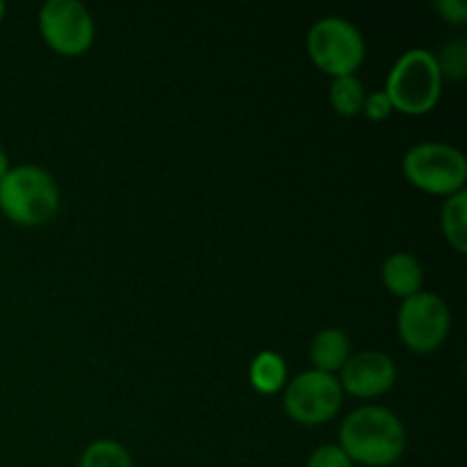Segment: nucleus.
Wrapping results in <instances>:
<instances>
[{"instance_id": "f257e3e1", "label": "nucleus", "mask_w": 467, "mask_h": 467, "mask_svg": "<svg viewBox=\"0 0 467 467\" xmlns=\"http://www.w3.org/2000/svg\"><path fill=\"white\" fill-rule=\"evenodd\" d=\"M337 445L354 465H395L406 451V427L390 409L360 406L342 420Z\"/></svg>"}, {"instance_id": "f03ea898", "label": "nucleus", "mask_w": 467, "mask_h": 467, "mask_svg": "<svg viewBox=\"0 0 467 467\" xmlns=\"http://www.w3.org/2000/svg\"><path fill=\"white\" fill-rule=\"evenodd\" d=\"M0 210L18 226H41L59 210V185L36 164H16L0 181Z\"/></svg>"}, {"instance_id": "7ed1b4c3", "label": "nucleus", "mask_w": 467, "mask_h": 467, "mask_svg": "<svg viewBox=\"0 0 467 467\" xmlns=\"http://www.w3.org/2000/svg\"><path fill=\"white\" fill-rule=\"evenodd\" d=\"M392 109L422 117L438 105L442 94V71L438 57L427 48H410L392 64L386 80Z\"/></svg>"}, {"instance_id": "20e7f679", "label": "nucleus", "mask_w": 467, "mask_h": 467, "mask_svg": "<svg viewBox=\"0 0 467 467\" xmlns=\"http://www.w3.org/2000/svg\"><path fill=\"white\" fill-rule=\"evenodd\" d=\"M401 169L406 181L427 194L451 196L465 190L467 160L463 150L445 141H422L410 146Z\"/></svg>"}, {"instance_id": "39448f33", "label": "nucleus", "mask_w": 467, "mask_h": 467, "mask_svg": "<svg viewBox=\"0 0 467 467\" xmlns=\"http://www.w3.org/2000/svg\"><path fill=\"white\" fill-rule=\"evenodd\" d=\"M308 55L319 71L331 78L354 76L365 59V39L358 27L342 16H324L306 36Z\"/></svg>"}, {"instance_id": "423d86ee", "label": "nucleus", "mask_w": 467, "mask_h": 467, "mask_svg": "<svg viewBox=\"0 0 467 467\" xmlns=\"http://www.w3.org/2000/svg\"><path fill=\"white\" fill-rule=\"evenodd\" d=\"M283 390H285L283 409L290 420L304 427L331 422L340 413L345 401V392L336 374L319 372V369L296 374Z\"/></svg>"}, {"instance_id": "0eeeda50", "label": "nucleus", "mask_w": 467, "mask_h": 467, "mask_svg": "<svg viewBox=\"0 0 467 467\" xmlns=\"http://www.w3.org/2000/svg\"><path fill=\"white\" fill-rule=\"evenodd\" d=\"M451 328V313L442 296L418 292L401 301L397 313V331L401 342L415 354H431L441 349Z\"/></svg>"}, {"instance_id": "6e6552de", "label": "nucleus", "mask_w": 467, "mask_h": 467, "mask_svg": "<svg viewBox=\"0 0 467 467\" xmlns=\"http://www.w3.org/2000/svg\"><path fill=\"white\" fill-rule=\"evenodd\" d=\"M39 32L55 53L78 57L94 44L96 23L80 0H48L39 9Z\"/></svg>"}, {"instance_id": "1a4fd4ad", "label": "nucleus", "mask_w": 467, "mask_h": 467, "mask_svg": "<svg viewBox=\"0 0 467 467\" xmlns=\"http://www.w3.org/2000/svg\"><path fill=\"white\" fill-rule=\"evenodd\" d=\"M342 392L360 397V400H374L381 397L395 386L397 365L388 354L377 349H365L351 354L349 360L340 369Z\"/></svg>"}, {"instance_id": "9d476101", "label": "nucleus", "mask_w": 467, "mask_h": 467, "mask_svg": "<svg viewBox=\"0 0 467 467\" xmlns=\"http://www.w3.org/2000/svg\"><path fill=\"white\" fill-rule=\"evenodd\" d=\"M381 278H383V285L388 287L390 295L401 296V299H409V296L422 292L424 269L413 254L397 251V254L388 255L386 263H383Z\"/></svg>"}, {"instance_id": "9b49d317", "label": "nucleus", "mask_w": 467, "mask_h": 467, "mask_svg": "<svg viewBox=\"0 0 467 467\" xmlns=\"http://www.w3.org/2000/svg\"><path fill=\"white\" fill-rule=\"evenodd\" d=\"M351 356V340L342 328H322L310 342V363L319 372L336 374Z\"/></svg>"}, {"instance_id": "f8f14e48", "label": "nucleus", "mask_w": 467, "mask_h": 467, "mask_svg": "<svg viewBox=\"0 0 467 467\" xmlns=\"http://www.w3.org/2000/svg\"><path fill=\"white\" fill-rule=\"evenodd\" d=\"M249 381L260 395H276L287 386L285 358L276 351H260L249 365Z\"/></svg>"}, {"instance_id": "ddd939ff", "label": "nucleus", "mask_w": 467, "mask_h": 467, "mask_svg": "<svg viewBox=\"0 0 467 467\" xmlns=\"http://www.w3.org/2000/svg\"><path fill=\"white\" fill-rule=\"evenodd\" d=\"M441 228L445 240L454 246L459 254L467 251V192L461 190L447 196L441 210Z\"/></svg>"}, {"instance_id": "4468645a", "label": "nucleus", "mask_w": 467, "mask_h": 467, "mask_svg": "<svg viewBox=\"0 0 467 467\" xmlns=\"http://www.w3.org/2000/svg\"><path fill=\"white\" fill-rule=\"evenodd\" d=\"M328 99H331L333 109L340 117H356L363 109L365 100V87L363 82L354 76H340L333 78L331 87H328Z\"/></svg>"}, {"instance_id": "2eb2a0df", "label": "nucleus", "mask_w": 467, "mask_h": 467, "mask_svg": "<svg viewBox=\"0 0 467 467\" xmlns=\"http://www.w3.org/2000/svg\"><path fill=\"white\" fill-rule=\"evenodd\" d=\"M78 467H135L132 456L121 442L117 441H94L82 451Z\"/></svg>"}, {"instance_id": "dca6fc26", "label": "nucleus", "mask_w": 467, "mask_h": 467, "mask_svg": "<svg viewBox=\"0 0 467 467\" xmlns=\"http://www.w3.org/2000/svg\"><path fill=\"white\" fill-rule=\"evenodd\" d=\"M306 467H354V461L345 454L340 445H322L308 456Z\"/></svg>"}, {"instance_id": "f3484780", "label": "nucleus", "mask_w": 467, "mask_h": 467, "mask_svg": "<svg viewBox=\"0 0 467 467\" xmlns=\"http://www.w3.org/2000/svg\"><path fill=\"white\" fill-rule=\"evenodd\" d=\"M360 112H363L369 121H383V119H388L392 114V103L386 96V91L379 89L372 91V94H365L363 109H360Z\"/></svg>"}, {"instance_id": "a211bd4d", "label": "nucleus", "mask_w": 467, "mask_h": 467, "mask_svg": "<svg viewBox=\"0 0 467 467\" xmlns=\"http://www.w3.org/2000/svg\"><path fill=\"white\" fill-rule=\"evenodd\" d=\"M451 55V59H445V62H441L438 59V64H441V71H442V78L445 76H454V78H463V71H465V44H454L447 48V57Z\"/></svg>"}, {"instance_id": "6ab92c4d", "label": "nucleus", "mask_w": 467, "mask_h": 467, "mask_svg": "<svg viewBox=\"0 0 467 467\" xmlns=\"http://www.w3.org/2000/svg\"><path fill=\"white\" fill-rule=\"evenodd\" d=\"M436 9L445 21L454 23V26H465L467 23V5L463 0H438Z\"/></svg>"}, {"instance_id": "aec40b11", "label": "nucleus", "mask_w": 467, "mask_h": 467, "mask_svg": "<svg viewBox=\"0 0 467 467\" xmlns=\"http://www.w3.org/2000/svg\"><path fill=\"white\" fill-rule=\"evenodd\" d=\"M9 169H12V164H9V155L5 153V149L0 146V181H3L5 173H7Z\"/></svg>"}, {"instance_id": "412c9836", "label": "nucleus", "mask_w": 467, "mask_h": 467, "mask_svg": "<svg viewBox=\"0 0 467 467\" xmlns=\"http://www.w3.org/2000/svg\"><path fill=\"white\" fill-rule=\"evenodd\" d=\"M5 14H7V5H5V0H0V23L5 21Z\"/></svg>"}]
</instances>
